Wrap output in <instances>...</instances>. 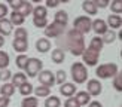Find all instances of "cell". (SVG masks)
Here are the masks:
<instances>
[{"label":"cell","mask_w":122,"mask_h":107,"mask_svg":"<svg viewBox=\"0 0 122 107\" xmlns=\"http://www.w3.org/2000/svg\"><path fill=\"white\" fill-rule=\"evenodd\" d=\"M61 45L66 46V49L69 51L71 55H82V52L85 51V39H83V34L76 31L75 28L66 31V37L64 40L61 42Z\"/></svg>","instance_id":"obj_1"},{"label":"cell","mask_w":122,"mask_h":107,"mask_svg":"<svg viewBox=\"0 0 122 107\" xmlns=\"http://www.w3.org/2000/svg\"><path fill=\"white\" fill-rule=\"evenodd\" d=\"M70 74H71V79L75 82V85H82V83L86 82L88 79V68L86 65L81 61H76L71 64V68H70Z\"/></svg>","instance_id":"obj_2"},{"label":"cell","mask_w":122,"mask_h":107,"mask_svg":"<svg viewBox=\"0 0 122 107\" xmlns=\"http://www.w3.org/2000/svg\"><path fill=\"white\" fill-rule=\"evenodd\" d=\"M119 67L115 63H106V64H100L95 68V74L98 79H112L118 74Z\"/></svg>","instance_id":"obj_3"},{"label":"cell","mask_w":122,"mask_h":107,"mask_svg":"<svg viewBox=\"0 0 122 107\" xmlns=\"http://www.w3.org/2000/svg\"><path fill=\"white\" fill-rule=\"evenodd\" d=\"M67 31V25H63L60 22H51L45 27V36L46 39H58Z\"/></svg>","instance_id":"obj_4"},{"label":"cell","mask_w":122,"mask_h":107,"mask_svg":"<svg viewBox=\"0 0 122 107\" xmlns=\"http://www.w3.org/2000/svg\"><path fill=\"white\" fill-rule=\"evenodd\" d=\"M42 67H43V63L39 58H28L27 65L24 68V73H25L27 77H37V74L42 71Z\"/></svg>","instance_id":"obj_5"},{"label":"cell","mask_w":122,"mask_h":107,"mask_svg":"<svg viewBox=\"0 0 122 107\" xmlns=\"http://www.w3.org/2000/svg\"><path fill=\"white\" fill-rule=\"evenodd\" d=\"M91 22H92V19L86 15L76 16L75 21H73V28H75L76 31L82 33V34H86V33L91 31Z\"/></svg>","instance_id":"obj_6"},{"label":"cell","mask_w":122,"mask_h":107,"mask_svg":"<svg viewBox=\"0 0 122 107\" xmlns=\"http://www.w3.org/2000/svg\"><path fill=\"white\" fill-rule=\"evenodd\" d=\"M82 59H83V64L88 65V67H97L98 65V59H100V54L98 52H94L85 48V51L82 52Z\"/></svg>","instance_id":"obj_7"},{"label":"cell","mask_w":122,"mask_h":107,"mask_svg":"<svg viewBox=\"0 0 122 107\" xmlns=\"http://www.w3.org/2000/svg\"><path fill=\"white\" fill-rule=\"evenodd\" d=\"M37 80L40 82L42 86H46V88H52L55 85V76L51 70H42L37 74Z\"/></svg>","instance_id":"obj_8"},{"label":"cell","mask_w":122,"mask_h":107,"mask_svg":"<svg viewBox=\"0 0 122 107\" xmlns=\"http://www.w3.org/2000/svg\"><path fill=\"white\" fill-rule=\"evenodd\" d=\"M103 91L101 82L98 79H89L86 82V92L91 95V97H98Z\"/></svg>","instance_id":"obj_9"},{"label":"cell","mask_w":122,"mask_h":107,"mask_svg":"<svg viewBox=\"0 0 122 107\" xmlns=\"http://www.w3.org/2000/svg\"><path fill=\"white\" fill-rule=\"evenodd\" d=\"M76 92H77V88H76L75 83H71V82H64L63 85H60V94L66 98L75 97Z\"/></svg>","instance_id":"obj_10"},{"label":"cell","mask_w":122,"mask_h":107,"mask_svg":"<svg viewBox=\"0 0 122 107\" xmlns=\"http://www.w3.org/2000/svg\"><path fill=\"white\" fill-rule=\"evenodd\" d=\"M91 30H92L97 36L101 37V36L109 30V27H107V24H106L104 19H100V18H98V19H94L92 22H91Z\"/></svg>","instance_id":"obj_11"},{"label":"cell","mask_w":122,"mask_h":107,"mask_svg":"<svg viewBox=\"0 0 122 107\" xmlns=\"http://www.w3.org/2000/svg\"><path fill=\"white\" fill-rule=\"evenodd\" d=\"M14 10L18 12L20 15H22L24 18H25V16H28V15L33 12V5H31V2H27V0H21L20 5H18Z\"/></svg>","instance_id":"obj_12"},{"label":"cell","mask_w":122,"mask_h":107,"mask_svg":"<svg viewBox=\"0 0 122 107\" xmlns=\"http://www.w3.org/2000/svg\"><path fill=\"white\" fill-rule=\"evenodd\" d=\"M106 24H107V27L110 28V30H119L122 27V18H121V15L110 14V15L107 16Z\"/></svg>","instance_id":"obj_13"},{"label":"cell","mask_w":122,"mask_h":107,"mask_svg":"<svg viewBox=\"0 0 122 107\" xmlns=\"http://www.w3.org/2000/svg\"><path fill=\"white\" fill-rule=\"evenodd\" d=\"M14 33V25L10 24L9 19H5L2 18L0 19V36H3V37H8L9 34Z\"/></svg>","instance_id":"obj_14"},{"label":"cell","mask_w":122,"mask_h":107,"mask_svg":"<svg viewBox=\"0 0 122 107\" xmlns=\"http://www.w3.org/2000/svg\"><path fill=\"white\" fill-rule=\"evenodd\" d=\"M82 9H83L85 14H86V16H95L98 14V9H97V6L94 5L92 0H83Z\"/></svg>","instance_id":"obj_15"},{"label":"cell","mask_w":122,"mask_h":107,"mask_svg":"<svg viewBox=\"0 0 122 107\" xmlns=\"http://www.w3.org/2000/svg\"><path fill=\"white\" fill-rule=\"evenodd\" d=\"M51 46L52 45H51L49 39H46V37H40V39H37V42H36V49H37V52H40V54L49 52Z\"/></svg>","instance_id":"obj_16"},{"label":"cell","mask_w":122,"mask_h":107,"mask_svg":"<svg viewBox=\"0 0 122 107\" xmlns=\"http://www.w3.org/2000/svg\"><path fill=\"white\" fill-rule=\"evenodd\" d=\"M27 79H28V77L25 76V73H24V71H18V73H14V74H12V77H10V83H12L15 88H18V86H21L22 83L28 82Z\"/></svg>","instance_id":"obj_17"},{"label":"cell","mask_w":122,"mask_h":107,"mask_svg":"<svg viewBox=\"0 0 122 107\" xmlns=\"http://www.w3.org/2000/svg\"><path fill=\"white\" fill-rule=\"evenodd\" d=\"M51 59L54 64H63L64 59H66V51L61 49V48H57V49H54L52 54H51Z\"/></svg>","instance_id":"obj_18"},{"label":"cell","mask_w":122,"mask_h":107,"mask_svg":"<svg viewBox=\"0 0 122 107\" xmlns=\"http://www.w3.org/2000/svg\"><path fill=\"white\" fill-rule=\"evenodd\" d=\"M103 46H104V43H103V40H101V37L100 36H94L92 39H91V42H89V46H88V49H91V51H94V52H101L103 51Z\"/></svg>","instance_id":"obj_19"},{"label":"cell","mask_w":122,"mask_h":107,"mask_svg":"<svg viewBox=\"0 0 122 107\" xmlns=\"http://www.w3.org/2000/svg\"><path fill=\"white\" fill-rule=\"evenodd\" d=\"M15 86L12 85L10 82H5L2 86H0V95H2V97H8V98H10L12 95L15 94Z\"/></svg>","instance_id":"obj_20"},{"label":"cell","mask_w":122,"mask_h":107,"mask_svg":"<svg viewBox=\"0 0 122 107\" xmlns=\"http://www.w3.org/2000/svg\"><path fill=\"white\" fill-rule=\"evenodd\" d=\"M75 100L79 103V106H86V104H89V101H91V95L86 92V91H77L76 94H75Z\"/></svg>","instance_id":"obj_21"},{"label":"cell","mask_w":122,"mask_h":107,"mask_svg":"<svg viewBox=\"0 0 122 107\" xmlns=\"http://www.w3.org/2000/svg\"><path fill=\"white\" fill-rule=\"evenodd\" d=\"M12 48H14L15 52H18V54H24V52L28 49V42H27V40L14 39V42H12Z\"/></svg>","instance_id":"obj_22"},{"label":"cell","mask_w":122,"mask_h":107,"mask_svg":"<svg viewBox=\"0 0 122 107\" xmlns=\"http://www.w3.org/2000/svg\"><path fill=\"white\" fill-rule=\"evenodd\" d=\"M33 94L36 95V98H46V97H49L51 95V88H46V86H36L33 89Z\"/></svg>","instance_id":"obj_23"},{"label":"cell","mask_w":122,"mask_h":107,"mask_svg":"<svg viewBox=\"0 0 122 107\" xmlns=\"http://www.w3.org/2000/svg\"><path fill=\"white\" fill-rule=\"evenodd\" d=\"M9 21L12 25H16V27H22V24L25 22V18H24L22 15H20L18 12L15 10H12V14H10V18H9Z\"/></svg>","instance_id":"obj_24"},{"label":"cell","mask_w":122,"mask_h":107,"mask_svg":"<svg viewBox=\"0 0 122 107\" xmlns=\"http://www.w3.org/2000/svg\"><path fill=\"white\" fill-rule=\"evenodd\" d=\"M33 89H34V86L31 83L25 82V83H22L21 86H18V92H20L22 97H30V95L33 94Z\"/></svg>","instance_id":"obj_25"},{"label":"cell","mask_w":122,"mask_h":107,"mask_svg":"<svg viewBox=\"0 0 122 107\" xmlns=\"http://www.w3.org/2000/svg\"><path fill=\"white\" fill-rule=\"evenodd\" d=\"M33 18H46L48 16V9L42 5H37V6H33Z\"/></svg>","instance_id":"obj_26"},{"label":"cell","mask_w":122,"mask_h":107,"mask_svg":"<svg viewBox=\"0 0 122 107\" xmlns=\"http://www.w3.org/2000/svg\"><path fill=\"white\" fill-rule=\"evenodd\" d=\"M116 37H118L116 31H115V30H110V28H109L107 31L101 36V40H103V43H113V42L116 40Z\"/></svg>","instance_id":"obj_27"},{"label":"cell","mask_w":122,"mask_h":107,"mask_svg":"<svg viewBox=\"0 0 122 107\" xmlns=\"http://www.w3.org/2000/svg\"><path fill=\"white\" fill-rule=\"evenodd\" d=\"M21 107H39V100L36 97H24V100L21 101Z\"/></svg>","instance_id":"obj_28"},{"label":"cell","mask_w":122,"mask_h":107,"mask_svg":"<svg viewBox=\"0 0 122 107\" xmlns=\"http://www.w3.org/2000/svg\"><path fill=\"white\" fill-rule=\"evenodd\" d=\"M9 63H10V57L6 51L0 49V70L3 68H8L9 67Z\"/></svg>","instance_id":"obj_29"},{"label":"cell","mask_w":122,"mask_h":107,"mask_svg":"<svg viewBox=\"0 0 122 107\" xmlns=\"http://www.w3.org/2000/svg\"><path fill=\"white\" fill-rule=\"evenodd\" d=\"M54 21L55 22H60L63 25H67V21H69V15H67L66 10H58L55 16H54Z\"/></svg>","instance_id":"obj_30"},{"label":"cell","mask_w":122,"mask_h":107,"mask_svg":"<svg viewBox=\"0 0 122 107\" xmlns=\"http://www.w3.org/2000/svg\"><path fill=\"white\" fill-rule=\"evenodd\" d=\"M61 106V101L58 97L55 95H49V97H46L45 100V107H60Z\"/></svg>","instance_id":"obj_31"},{"label":"cell","mask_w":122,"mask_h":107,"mask_svg":"<svg viewBox=\"0 0 122 107\" xmlns=\"http://www.w3.org/2000/svg\"><path fill=\"white\" fill-rule=\"evenodd\" d=\"M109 6H110L112 14H115V15H121V12H122V0H112Z\"/></svg>","instance_id":"obj_32"},{"label":"cell","mask_w":122,"mask_h":107,"mask_svg":"<svg viewBox=\"0 0 122 107\" xmlns=\"http://www.w3.org/2000/svg\"><path fill=\"white\" fill-rule=\"evenodd\" d=\"M15 39H20V40H27L28 39V31L24 27H16V30L14 31Z\"/></svg>","instance_id":"obj_33"},{"label":"cell","mask_w":122,"mask_h":107,"mask_svg":"<svg viewBox=\"0 0 122 107\" xmlns=\"http://www.w3.org/2000/svg\"><path fill=\"white\" fill-rule=\"evenodd\" d=\"M27 61H28V57H27V55H24V54H21V55H16L15 64H16V67H18V68L24 70V68H25V65H27Z\"/></svg>","instance_id":"obj_34"},{"label":"cell","mask_w":122,"mask_h":107,"mask_svg":"<svg viewBox=\"0 0 122 107\" xmlns=\"http://www.w3.org/2000/svg\"><path fill=\"white\" fill-rule=\"evenodd\" d=\"M113 89L116 92L122 91V74H121V71H118V74L113 77Z\"/></svg>","instance_id":"obj_35"},{"label":"cell","mask_w":122,"mask_h":107,"mask_svg":"<svg viewBox=\"0 0 122 107\" xmlns=\"http://www.w3.org/2000/svg\"><path fill=\"white\" fill-rule=\"evenodd\" d=\"M54 76H55V83H57V85H63V83L66 82V79H67L66 70H58Z\"/></svg>","instance_id":"obj_36"},{"label":"cell","mask_w":122,"mask_h":107,"mask_svg":"<svg viewBox=\"0 0 122 107\" xmlns=\"http://www.w3.org/2000/svg\"><path fill=\"white\" fill-rule=\"evenodd\" d=\"M10 77H12V71L9 68H3V70H0V80H2L3 83L5 82H8L10 80Z\"/></svg>","instance_id":"obj_37"},{"label":"cell","mask_w":122,"mask_h":107,"mask_svg":"<svg viewBox=\"0 0 122 107\" xmlns=\"http://www.w3.org/2000/svg\"><path fill=\"white\" fill-rule=\"evenodd\" d=\"M33 24L37 28H45L48 25V19L46 18H33Z\"/></svg>","instance_id":"obj_38"},{"label":"cell","mask_w":122,"mask_h":107,"mask_svg":"<svg viewBox=\"0 0 122 107\" xmlns=\"http://www.w3.org/2000/svg\"><path fill=\"white\" fill-rule=\"evenodd\" d=\"M92 2H94V5L97 6V9H104V8H107V6L109 5H110V2H112V0H92Z\"/></svg>","instance_id":"obj_39"},{"label":"cell","mask_w":122,"mask_h":107,"mask_svg":"<svg viewBox=\"0 0 122 107\" xmlns=\"http://www.w3.org/2000/svg\"><path fill=\"white\" fill-rule=\"evenodd\" d=\"M64 107H81V106H79V103L75 100V97H71V98H66Z\"/></svg>","instance_id":"obj_40"},{"label":"cell","mask_w":122,"mask_h":107,"mask_svg":"<svg viewBox=\"0 0 122 107\" xmlns=\"http://www.w3.org/2000/svg\"><path fill=\"white\" fill-rule=\"evenodd\" d=\"M9 14V6L5 3H0V19L2 18H6V15Z\"/></svg>","instance_id":"obj_41"},{"label":"cell","mask_w":122,"mask_h":107,"mask_svg":"<svg viewBox=\"0 0 122 107\" xmlns=\"http://www.w3.org/2000/svg\"><path fill=\"white\" fill-rule=\"evenodd\" d=\"M60 6V0H46V6L45 8H58Z\"/></svg>","instance_id":"obj_42"},{"label":"cell","mask_w":122,"mask_h":107,"mask_svg":"<svg viewBox=\"0 0 122 107\" xmlns=\"http://www.w3.org/2000/svg\"><path fill=\"white\" fill-rule=\"evenodd\" d=\"M9 103H10V100L8 97H2V95H0V107H8Z\"/></svg>","instance_id":"obj_43"},{"label":"cell","mask_w":122,"mask_h":107,"mask_svg":"<svg viewBox=\"0 0 122 107\" xmlns=\"http://www.w3.org/2000/svg\"><path fill=\"white\" fill-rule=\"evenodd\" d=\"M88 107H103V106H101V103H100V101H89Z\"/></svg>","instance_id":"obj_44"},{"label":"cell","mask_w":122,"mask_h":107,"mask_svg":"<svg viewBox=\"0 0 122 107\" xmlns=\"http://www.w3.org/2000/svg\"><path fill=\"white\" fill-rule=\"evenodd\" d=\"M5 45V37H3V36H0V48H2Z\"/></svg>","instance_id":"obj_45"},{"label":"cell","mask_w":122,"mask_h":107,"mask_svg":"<svg viewBox=\"0 0 122 107\" xmlns=\"http://www.w3.org/2000/svg\"><path fill=\"white\" fill-rule=\"evenodd\" d=\"M30 2H33V3H37V5H39V3L43 2V0H30Z\"/></svg>","instance_id":"obj_46"},{"label":"cell","mask_w":122,"mask_h":107,"mask_svg":"<svg viewBox=\"0 0 122 107\" xmlns=\"http://www.w3.org/2000/svg\"><path fill=\"white\" fill-rule=\"evenodd\" d=\"M70 0H60V3H69Z\"/></svg>","instance_id":"obj_47"},{"label":"cell","mask_w":122,"mask_h":107,"mask_svg":"<svg viewBox=\"0 0 122 107\" xmlns=\"http://www.w3.org/2000/svg\"><path fill=\"white\" fill-rule=\"evenodd\" d=\"M6 2H8V3H9V5H10V3H12V2H14V0H6Z\"/></svg>","instance_id":"obj_48"}]
</instances>
